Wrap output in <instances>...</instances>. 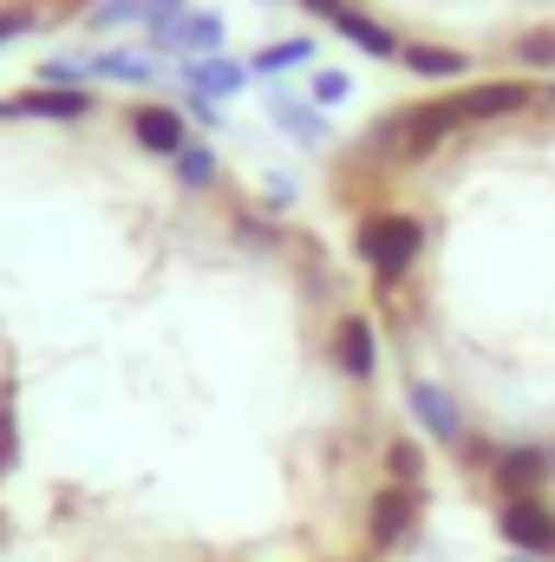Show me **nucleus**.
I'll return each instance as SVG.
<instances>
[{"instance_id":"f257e3e1","label":"nucleus","mask_w":555,"mask_h":562,"mask_svg":"<svg viewBox=\"0 0 555 562\" xmlns=\"http://www.w3.org/2000/svg\"><path fill=\"white\" fill-rule=\"evenodd\" d=\"M503 125L543 170V249H536V353L543 393L517 400V419L464 425L451 458L484 497L497 537L530 562H555V79H510Z\"/></svg>"},{"instance_id":"f03ea898","label":"nucleus","mask_w":555,"mask_h":562,"mask_svg":"<svg viewBox=\"0 0 555 562\" xmlns=\"http://www.w3.org/2000/svg\"><path fill=\"white\" fill-rule=\"evenodd\" d=\"M327 353H333V373H347V380H373V373H380V340H373V321H366V314H340V321H333Z\"/></svg>"},{"instance_id":"7ed1b4c3","label":"nucleus","mask_w":555,"mask_h":562,"mask_svg":"<svg viewBox=\"0 0 555 562\" xmlns=\"http://www.w3.org/2000/svg\"><path fill=\"white\" fill-rule=\"evenodd\" d=\"M157 46H163V53H196V59H209V53H223V13H177V20L157 33Z\"/></svg>"},{"instance_id":"20e7f679","label":"nucleus","mask_w":555,"mask_h":562,"mask_svg":"<svg viewBox=\"0 0 555 562\" xmlns=\"http://www.w3.org/2000/svg\"><path fill=\"white\" fill-rule=\"evenodd\" d=\"M13 112L20 119H86L92 92H79V86H33V92L13 99Z\"/></svg>"},{"instance_id":"39448f33","label":"nucleus","mask_w":555,"mask_h":562,"mask_svg":"<svg viewBox=\"0 0 555 562\" xmlns=\"http://www.w3.org/2000/svg\"><path fill=\"white\" fill-rule=\"evenodd\" d=\"M132 132H138L144 150H157V157H177L190 132H183V112H170V105H138L132 112Z\"/></svg>"},{"instance_id":"423d86ee","label":"nucleus","mask_w":555,"mask_h":562,"mask_svg":"<svg viewBox=\"0 0 555 562\" xmlns=\"http://www.w3.org/2000/svg\"><path fill=\"white\" fill-rule=\"evenodd\" d=\"M242 79H249V66H236V59H223V53H209V59L183 66V86H190L196 99H229Z\"/></svg>"},{"instance_id":"0eeeda50","label":"nucleus","mask_w":555,"mask_h":562,"mask_svg":"<svg viewBox=\"0 0 555 562\" xmlns=\"http://www.w3.org/2000/svg\"><path fill=\"white\" fill-rule=\"evenodd\" d=\"M269 119H275L281 132H294L301 144H320V138H327V119H320L314 105H301L294 92H269Z\"/></svg>"},{"instance_id":"6e6552de","label":"nucleus","mask_w":555,"mask_h":562,"mask_svg":"<svg viewBox=\"0 0 555 562\" xmlns=\"http://www.w3.org/2000/svg\"><path fill=\"white\" fill-rule=\"evenodd\" d=\"M163 66L150 59V53H92L86 59V79H138V86H150Z\"/></svg>"},{"instance_id":"1a4fd4ad","label":"nucleus","mask_w":555,"mask_h":562,"mask_svg":"<svg viewBox=\"0 0 555 562\" xmlns=\"http://www.w3.org/2000/svg\"><path fill=\"white\" fill-rule=\"evenodd\" d=\"M170 164H177V183H183V190H203V183H216V150H209V144L190 138L177 157H170Z\"/></svg>"},{"instance_id":"9d476101","label":"nucleus","mask_w":555,"mask_h":562,"mask_svg":"<svg viewBox=\"0 0 555 562\" xmlns=\"http://www.w3.org/2000/svg\"><path fill=\"white\" fill-rule=\"evenodd\" d=\"M125 20H144V0H99V7L86 13L92 33H112V26H125Z\"/></svg>"},{"instance_id":"9b49d317","label":"nucleus","mask_w":555,"mask_h":562,"mask_svg":"<svg viewBox=\"0 0 555 562\" xmlns=\"http://www.w3.org/2000/svg\"><path fill=\"white\" fill-rule=\"evenodd\" d=\"M307 59H314V40H281L256 59V72H287V66H307Z\"/></svg>"},{"instance_id":"f8f14e48","label":"nucleus","mask_w":555,"mask_h":562,"mask_svg":"<svg viewBox=\"0 0 555 562\" xmlns=\"http://www.w3.org/2000/svg\"><path fill=\"white\" fill-rule=\"evenodd\" d=\"M33 26H39V7H0V46L13 33H33Z\"/></svg>"},{"instance_id":"ddd939ff","label":"nucleus","mask_w":555,"mask_h":562,"mask_svg":"<svg viewBox=\"0 0 555 562\" xmlns=\"http://www.w3.org/2000/svg\"><path fill=\"white\" fill-rule=\"evenodd\" d=\"M177 13H183V0H144V33L157 40V33H163V26L177 20Z\"/></svg>"},{"instance_id":"4468645a","label":"nucleus","mask_w":555,"mask_h":562,"mask_svg":"<svg viewBox=\"0 0 555 562\" xmlns=\"http://www.w3.org/2000/svg\"><path fill=\"white\" fill-rule=\"evenodd\" d=\"M314 99L320 105H340L347 99V72H314Z\"/></svg>"},{"instance_id":"2eb2a0df","label":"nucleus","mask_w":555,"mask_h":562,"mask_svg":"<svg viewBox=\"0 0 555 562\" xmlns=\"http://www.w3.org/2000/svg\"><path fill=\"white\" fill-rule=\"evenodd\" d=\"M13 438H20V419H13V406H0V471L13 464Z\"/></svg>"},{"instance_id":"dca6fc26","label":"nucleus","mask_w":555,"mask_h":562,"mask_svg":"<svg viewBox=\"0 0 555 562\" xmlns=\"http://www.w3.org/2000/svg\"><path fill=\"white\" fill-rule=\"evenodd\" d=\"M190 119H203V125H223V105H216V99H196V92H190Z\"/></svg>"},{"instance_id":"f3484780","label":"nucleus","mask_w":555,"mask_h":562,"mask_svg":"<svg viewBox=\"0 0 555 562\" xmlns=\"http://www.w3.org/2000/svg\"><path fill=\"white\" fill-rule=\"evenodd\" d=\"M0 119H13V105H0Z\"/></svg>"}]
</instances>
